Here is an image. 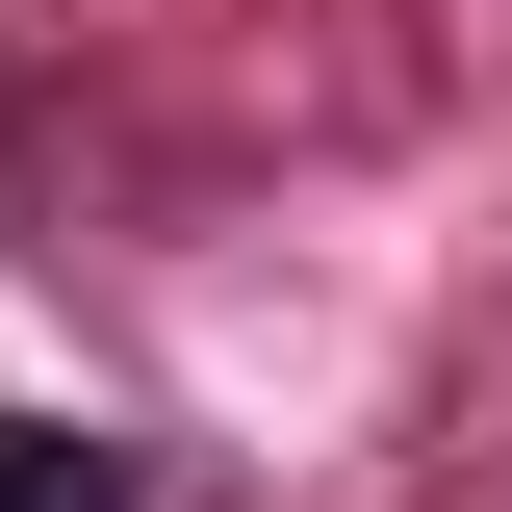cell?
I'll return each instance as SVG.
<instances>
[{
	"mask_svg": "<svg viewBox=\"0 0 512 512\" xmlns=\"http://www.w3.org/2000/svg\"><path fill=\"white\" fill-rule=\"evenodd\" d=\"M0 512H128V461L52 436V410H0Z\"/></svg>",
	"mask_w": 512,
	"mask_h": 512,
	"instance_id": "1",
	"label": "cell"
}]
</instances>
